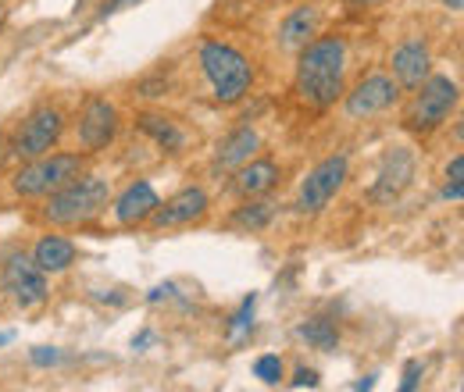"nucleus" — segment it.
Segmentation results:
<instances>
[{"mask_svg": "<svg viewBox=\"0 0 464 392\" xmlns=\"http://www.w3.org/2000/svg\"><path fill=\"white\" fill-rule=\"evenodd\" d=\"M443 7H450V11H464V0H440Z\"/></svg>", "mask_w": 464, "mask_h": 392, "instance_id": "obj_34", "label": "nucleus"}, {"mask_svg": "<svg viewBox=\"0 0 464 392\" xmlns=\"http://www.w3.org/2000/svg\"><path fill=\"white\" fill-rule=\"evenodd\" d=\"M136 129L143 132V136H150L154 143H158V150L161 154H182L186 150V143H189V136L179 129V121L172 118H165V114H154V111H143L136 114Z\"/></svg>", "mask_w": 464, "mask_h": 392, "instance_id": "obj_17", "label": "nucleus"}, {"mask_svg": "<svg viewBox=\"0 0 464 392\" xmlns=\"http://www.w3.org/2000/svg\"><path fill=\"white\" fill-rule=\"evenodd\" d=\"M318 25H322V7L318 4L293 7L290 14L283 18V25H279V47L300 51L304 43H311L318 36Z\"/></svg>", "mask_w": 464, "mask_h": 392, "instance_id": "obj_16", "label": "nucleus"}, {"mask_svg": "<svg viewBox=\"0 0 464 392\" xmlns=\"http://www.w3.org/2000/svg\"><path fill=\"white\" fill-rule=\"evenodd\" d=\"M283 357H276V353H265V357H257L254 360V375L265 382V386H279L283 382Z\"/></svg>", "mask_w": 464, "mask_h": 392, "instance_id": "obj_23", "label": "nucleus"}, {"mask_svg": "<svg viewBox=\"0 0 464 392\" xmlns=\"http://www.w3.org/2000/svg\"><path fill=\"white\" fill-rule=\"evenodd\" d=\"M254 303H257V292H250V296L239 303V311L229 318V342L232 346H243L246 339L254 336Z\"/></svg>", "mask_w": 464, "mask_h": 392, "instance_id": "obj_22", "label": "nucleus"}, {"mask_svg": "<svg viewBox=\"0 0 464 392\" xmlns=\"http://www.w3.org/2000/svg\"><path fill=\"white\" fill-rule=\"evenodd\" d=\"M411 178H414V154L411 150H393L386 158L382 171H379V182L372 186V200H379V204L397 200L411 186Z\"/></svg>", "mask_w": 464, "mask_h": 392, "instance_id": "obj_14", "label": "nucleus"}, {"mask_svg": "<svg viewBox=\"0 0 464 392\" xmlns=\"http://www.w3.org/2000/svg\"><path fill=\"white\" fill-rule=\"evenodd\" d=\"M447 182H464V154H458V158L447 165Z\"/></svg>", "mask_w": 464, "mask_h": 392, "instance_id": "obj_28", "label": "nucleus"}, {"mask_svg": "<svg viewBox=\"0 0 464 392\" xmlns=\"http://www.w3.org/2000/svg\"><path fill=\"white\" fill-rule=\"evenodd\" d=\"M458 104H461V90H458V82L450 75H443V72L440 75H425L414 86V100H411V108L404 114V125L411 132L429 136L458 111Z\"/></svg>", "mask_w": 464, "mask_h": 392, "instance_id": "obj_4", "label": "nucleus"}, {"mask_svg": "<svg viewBox=\"0 0 464 392\" xmlns=\"http://www.w3.org/2000/svg\"><path fill=\"white\" fill-rule=\"evenodd\" d=\"M154 342V332L150 329H143L140 336H132V349H143V346H150Z\"/></svg>", "mask_w": 464, "mask_h": 392, "instance_id": "obj_32", "label": "nucleus"}, {"mask_svg": "<svg viewBox=\"0 0 464 392\" xmlns=\"http://www.w3.org/2000/svg\"><path fill=\"white\" fill-rule=\"evenodd\" d=\"M208 207H211L208 189H204V186H186V189L175 193L172 200L158 204L154 215L147 218V225H150L154 232H161V228H179V225H193L208 215Z\"/></svg>", "mask_w": 464, "mask_h": 392, "instance_id": "obj_10", "label": "nucleus"}, {"mask_svg": "<svg viewBox=\"0 0 464 392\" xmlns=\"http://www.w3.org/2000/svg\"><path fill=\"white\" fill-rule=\"evenodd\" d=\"M372 386H375V378H361V382H353V389H357V392L372 389Z\"/></svg>", "mask_w": 464, "mask_h": 392, "instance_id": "obj_33", "label": "nucleus"}, {"mask_svg": "<svg viewBox=\"0 0 464 392\" xmlns=\"http://www.w3.org/2000/svg\"><path fill=\"white\" fill-rule=\"evenodd\" d=\"M172 296H175V285L165 282V285H154V289L147 292V303H161V300H172Z\"/></svg>", "mask_w": 464, "mask_h": 392, "instance_id": "obj_27", "label": "nucleus"}, {"mask_svg": "<svg viewBox=\"0 0 464 392\" xmlns=\"http://www.w3.org/2000/svg\"><path fill=\"white\" fill-rule=\"evenodd\" d=\"M272 4H276V0H272Z\"/></svg>", "mask_w": 464, "mask_h": 392, "instance_id": "obj_38", "label": "nucleus"}, {"mask_svg": "<svg viewBox=\"0 0 464 392\" xmlns=\"http://www.w3.org/2000/svg\"><path fill=\"white\" fill-rule=\"evenodd\" d=\"M29 357H33L36 368H54V364H61V349H54V346H36Z\"/></svg>", "mask_w": 464, "mask_h": 392, "instance_id": "obj_25", "label": "nucleus"}, {"mask_svg": "<svg viewBox=\"0 0 464 392\" xmlns=\"http://www.w3.org/2000/svg\"><path fill=\"white\" fill-rule=\"evenodd\" d=\"M283 178V168L272 161V158H250L246 165L236 168V178H232V189L246 200V196H265L279 186Z\"/></svg>", "mask_w": 464, "mask_h": 392, "instance_id": "obj_13", "label": "nucleus"}, {"mask_svg": "<svg viewBox=\"0 0 464 392\" xmlns=\"http://www.w3.org/2000/svg\"><path fill=\"white\" fill-rule=\"evenodd\" d=\"M75 257H79V250H75V243L64 239V235H44V239L33 246V261H36V268H40L44 275H61V272H68V268L75 264Z\"/></svg>", "mask_w": 464, "mask_h": 392, "instance_id": "obj_19", "label": "nucleus"}, {"mask_svg": "<svg viewBox=\"0 0 464 392\" xmlns=\"http://www.w3.org/2000/svg\"><path fill=\"white\" fill-rule=\"evenodd\" d=\"M261 150V136L254 129H236L232 136H226L215 150V171H236L239 165H246L254 154Z\"/></svg>", "mask_w": 464, "mask_h": 392, "instance_id": "obj_18", "label": "nucleus"}, {"mask_svg": "<svg viewBox=\"0 0 464 392\" xmlns=\"http://www.w3.org/2000/svg\"><path fill=\"white\" fill-rule=\"evenodd\" d=\"M421 375H425V364H421V360H407V368H404V382H401V392H414V389H418V382H421Z\"/></svg>", "mask_w": 464, "mask_h": 392, "instance_id": "obj_24", "label": "nucleus"}, {"mask_svg": "<svg viewBox=\"0 0 464 392\" xmlns=\"http://www.w3.org/2000/svg\"><path fill=\"white\" fill-rule=\"evenodd\" d=\"M200 68L211 82L215 100L226 108L239 104L254 86V64L246 61V54H239L232 43H222V40L200 43Z\"/></svg>", "mask_w": 464, "mask_h": 392, "instance_id": "obj_3", "label": "nucleus"}, {"mask_svg": "<svg viewBox=\"0 0 464 392\" xmlns=\"http://www.w3.org/2000/svg\"><path fill=\"white\" fill-rule=\"evenodd\" d=\"M347 171H350L347 154H333L322 165H314V168L307 171V178L300 182V193H296L293 211L296 215H322L333 204V196L343 189Z\"/></svg>", "mask_w": 464, "mask_h": 392, "instance_id": "obj_7", "label": "nucleus"}, {"mask_svg": "<svg viewBox=\"0 0 464 392\" xmlns=\"http://www.w3.org/2000/svg\"><path fill=\"white\" fill-rule=\"evenodd\" d=\"M82 171H86V161L79 154H44L36 161H25L11 175V189L25 200H47L61 186L79 178Z\"/></svg>", "mask_w": 464, "mask_h": 392, "instance_id": "obj_5", "label": "nucleus"}, {"mask_svg": "<svg viewBox=\"0 0 464 392\" xmlns=\"http://www.w3.org/2000/svg\"><path fill=\"white\" fill-rule=\"evenodd\" d=\"M296 336L304 339L307 346L322 349V353H333V349L340 346V329H336V321H333V318H322V314L304 318L300 329H296Z\"/></svg>", "mask_w": 464, "mask_h": 392, "instance_id": "obj_20", "label": "nucleus"}, {"mask_svg": "<svg viewBox=\"0 0 464 392\" xmlns=\"http://www.w3.org/2000/svg\"><path fill=\"white\" fill-rule=\"evenodd\" d=\"M393 79H397V86L401 90H414L425 75H429V64H432V57H429V47L421 43V40H407L401 43L397 51H393Z\"/></svg>", "mask_w": 464, "mask_h": 392, "instance_id": "obj_15", "label": "nucleus"}, {"mask_svg": "<svg viewBox=\"0 0 464 392\" xmlns=\"http://www.w3.org/2000/svg\"><path fill=\"white\" fill-rule=\"evenodd\" d=\"M61 136H64V114L58 108H51V104H44V108H36L29 114L18 125V132L11 136V154L18 161H36V158H44V154H51L58 147Z\"/></svg>", "mask_w": 464, "mask_h": 392, "instance_id": "obj_6", "label": "nucleus"}, {"mask_svg": "<svg viewBox=\"0 0 464 392\" xmlns=\"http://www.w3.org/2000/svg\"><path fill=\"white\" fill-rule=\"evenodd\" d=\"M0 14H4V11H0Z\"/></svg>", "mask_w": 464, "mask_h": 392, "instance_id": "obj_37", "label": "nucleus"}, {"mask_svg": "<svg viewBox=\"0 0 464 392\" xmlns=\"http://www.w3.org/2000/svg\"><path fill=\"white\" fill-rule=\"evenodd\" d=\"M11 339H14V332H0V346H7Z\"/></svg>", "mask_w": 464, "mask_h": 392, "instance_id": "obj_36", "label": "nucleus"}, {"mask_svg": "<svg viewBox=\"0 0 464 392\" xmlns=\"http://www.w3.org/2000/svg\"><path fill=\"white\" fill-rule=\"evenodd\" d=\"M140 0H108L104 4V11H101V18H108V14H115V11H125V7H136Z\"/></svg>", "mask_w": 464, "mask_h": 392, "instance_id": "obj_29", "label": "nucleus"}, {"mask_svg": "<svg viewBox=\"0 0 464 392\" xmlns=\"http://www.w3.org/2000/svg\"><path fill=\"white\" fill-rule=\"evenodd\" d=\"M140 90H143V97H165V90H169V82H143Z\"/></svg>", "mask_w": 464, "mask_h": 392, "instance_id": "obj_31", "label": "nucleus"}, {"mask_svg": "<svg viewBox=\"0 0 464 392\" xmlns=\"http://www.w3.org/2000/svg\"><path fill=\"white\" fill-rule=\"evenodd\" d=\"M158 204H161L158 189L147 178H140V182L125 186V193L115 200V222L121 228H140V225H147V218L154 215Z\"/></svg>", "mask_w": 464, "mask_h": 392, "instance_id": "obj_12", "label": "nucleus"}, {"mask_svg": "<svg viewBox=\"0 0 464 392\" xmlns=\"http://www.w3.org/2000/svg\"><path fill=\"white\" fill-rule=\"evenodd\" d=\"M461 196H464V182H447V186H443V200L461 204Z\"/></svg>", "mask_w": 464, "mask_h": 392, "instance_id": "obj_30", "label": "nucleus"}, {"mask_svg": "<svg viewBox=\"0 0 464 392\" xmlns=\"http://www.w3.org/2000/svg\"><path fill=\"white\" fill-rule=\"evenodd\" d=\"M343 75H347V40L318 36L300 47L293 90L304 104H311L314 111H325L343 97Z\"/></svg>", "mask_w": 464, "mask_h": 392, "instance_id": "obj_1", "label": "nucleus"}, {"mask_svg": "<svg viewBox=\"0 0 464 392\" xmlns=\"http://www.w3.org/2000/svg\"><path fill=\"white\" fill-rule=\"evenodd\" d=\"M318 382H322V378H318V371H314V368H296V375H293V389H318Z\"/></svg>", "mask_w": 464, "mask_h": 392, "instance_id": "obj_26", "label": "nucleus"}, {"mask_svg": "<svg viewBox=\"0 0 464 392\" xmlns=\"http://www.w3.org/2000/svg\"><path fill=\"white\" fill-rule=\"evenodd\" d=\"M350 4H357V7H375V4H386V0H350Z\"/></svg>", "mask_w": 464, "mask_h": 392, "instance_id": "obj_35", "label": "nucleus"}, {"mask_svg": "<svg viewBox=\"0 0 464 392\" xmlns=\"http://www.w3.org/2000/svg\"><path fill=\"white\" fill-rule=\"evenodd\" d=\"M276 222V204L272 200H257V196H246L243 207L232 211V225L243 228V232H261Z\"/></svg>", "mask_w": 464, "mask_h": 392, "instance_id": "obj_21", "label": "nucleus"}, {"mask_svg": "<svg viewBox=\"0 0 464 392\" xmlns=\"http://www.w3.org/2000/svg\"><path fill=\"white\" fill-rule=\"evenodd\" d=\"M111 204V186L108 178H97V175H79L72 178L68 186H61L58 193L47 196V207H44V218L58 228H86L93 225Z\"/></svg>", "mask_w": 464, "mask_h": 392, "instance_id": "obj_2", "label": "nucleus"}, {"mask_svg": "<svg viewBox=\"0 0 464 392\" xmlns=\"http://www.w3.org/2000/svg\"><path fill=\"white\" fill-rule=\"evenodd\" d=\"M401 100V86H397V79L393 75H368V79H361L353 90L347 93V100H343V108L353 121H361V118H375V114L390 111L393 104Z\"/></svg>", "mask_w": 464, "mask_h": 392, "instance_id": "obj_9", "label": "nucleus"}, {"mask_svg": "<svg viewBox=\"0 0 464 392\" xmlns=\"http://www.w3.org/2000/svg\"><path fill=\"white\" fill-rule=\"evenodd\" d=\"M0 285H4V292L11 296V303L22 307V311L44 307L47 296H51L47 275H44V272L36 268V261L25 257V253H11V257L4 261V268H0Z\"/></svg>", "mask_w": 464, "mask_h": 392, "instance_id": "obj_8", "label": "nucleus"}, {"mask_svg": "<svg viewBox=\"0 0 464 392\" xmlns=\"http://www.w3.org/2000/svg\"><path fill=\"white\" fill-rule=\"evenodd\" d=\"M118 136V108L104 97H90L79 111V143L97 154L104 147H111Z\"/></svg>", "mask_w": 464, "mask_h": 392, "instance_id": "obj_11", "label": "nucleus"}]
</instances>
